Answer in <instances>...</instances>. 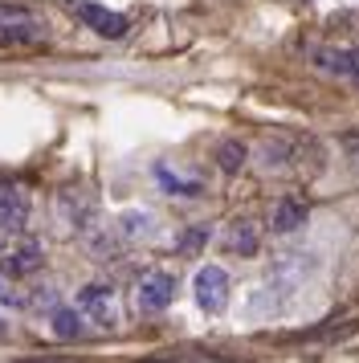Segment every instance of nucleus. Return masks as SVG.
Here are the masks:
<instances>
[{"label":"nucleus","mask_w":359,"mask_h":363,"mask_svg":"<svg viewBox=\"0 0 359 363\" xmlns=\"http://www.w3.org/2000/svg\"><path fill=\"white\" fill-rule=\"evenodd\" d=\"M49 327H53V335L62 343H70V339H82L86 335V314L78 306H57V311L49 314Z\"/></svg>","instance_id":"obj_14"},{"label":"nucleus","mask_w":359,"mask_h":363,"mask_svg":"<svg viewBox=\"0 0 359 363\" xmlns=\"http://www.w3.org/2000/svg\"><path fill=\"white\" fill-rule=\"evenodd\" d=\"M306 216H310L306 200L286 196V200H282V204L274 208V220H270V229H274L277 237H286V233H298V229H302V225H306Z\"/></svg>","instance_id":"obj_12"},{"label":"nucleus","mask_w":359,"mask_h":363,"mask_svg":"<svg viewBox=\"0 0 359 363\" xmlns=\"http://www.w3.org/2000/svg\"><path fill=\"white\" fill-rule=\"evenodd\" d=\"M176 302V274L167 269H147L143 278L135 281V306L143 314H160Z\"/></svg>","instance_id":"obj_4"},{"label":"nucleus","mask_w":359,"mask_h":363,"mask_svg":"<svg viewBox=\"0 0 359 363\" xmlns=\"http://www.w3.org/2000/svg\"><path fill=\"white\" fill-rule=\"evenodd\" d=\"M204 241H209V233H204V229H192V233H184V237H180V249H184V253H192V249H200Z\"/></svg>","instance_id":"obj_16"},{"label":"nucleus","mask_w":359,"mask_h":363,"mask_svg":"<svg viewBox=\"0 0 359 363\" xmlns=\"http://www.w3.org/2000/svg\"><path fill=\"white\" fill-rule=\"evenodd\" d=\"M310 57H314V66L323 74H335L343 82L359 86V45H319Z\"/></svg>","instance_id":"obj_6"},{"label":"nucleus","mask_w":359,"mask_h":363,"mask_svg":"<svg viewBox=\"0 0 359 363\" xmlns=\"http://www.w3.org/2000/svg\"><path fill=\"white\" fill-rule=\"evenodd\" d=\"M245 160H249V151H245V143H237V139H225V143L216 147V164L225 167L228 176H233V172H241Z\"/></svg>","instance_id":"obj_15"},{"label":"nucleus","mask_w":359,"mask_h":363,"mask_svg":"<svg viewBox=\"0 0 359 363\" xmlns=\"http://www.w3.org/2000/svg\"><path fill=\"white\" fill-rule=\"evenodd\" d=\"M192 294L204 314H221L228 306V274L221 265H200L192 278Z\"/></svg>","instance_id":"obj_5"},{"label":"nucleus","mask_w":359,"mask_h":363,"mask_svg":"<svg viewBox=\"0 0 359 363\" xmlns=\"http://www.w3.org/2000/svg\"><path fill=\"white\" fill-rule=\"evenodd\" d=\"M78 311L86 314V323L98 330H114L118 327V298H114L111 286L102 281H90L78 290Z\"/></svg>","instance_id":"obj_3"},{"label":"nucleus","mask_w":359,"mask_h":363,"mask_svg":"<svg viewBox=\"0 0 359 363\" xmlns=\"http://www.w3.org/2000/svg\"><path fill=\"white\" fill-rule=\"evenodd\" d=\"M29 220V196L25 188L0 176V229H25Z\"/></svg>","instance_id":"obj_8"},{"label":"nucleus","mask_w":359,"mask_h":363,"mask_svg":"<svg viewBox=\"0 0 359 363\" xmlns=\"http://www.w3.org/2000/svg\"><path fill=\"white\" fill-rule=\"evenodd\" d=\"M343 147H347V155H351V164L359 167V135H347V139H343Z\"/></svg>","instance_id":"obj_17"},{"label":"nucleus","mask_w":359,"mask_h":363,"mask_svg":"<svg viewBox=\"0 0 359 363\" xmlns=\"http://www.w3.org/2000/svg\"><path fill=\"white\" fill-rule=\"evenodd\" d=\"M45 41V21L33 9L21 4H0V45L4 50H21V45H41Z\"/></svg>","instance_id":"obj_1"},{"label":"nucleus","mask_w":359,"mask_h":363,"mask_svg":"<svg viewBox=\"0 0 359 363\" xmlns=\"http://www.w3.org/2000/svg\"><path fill=\"white\" fill-rule=\"evenodd\" d=\"M41 245L37 241H21V245H13L4 257H0V274L4 278H29V274H37L41 269Z\"/></svg>","instance_id":"obj_9"},{"label":"nucleus","mask_w":359,"mask_h":363,"mask_svg":"<svg viewBox=\"0 0 359 363\" xmlns=\"http://www.w3.org/2000/svg\"><path fill=\"white\" fill-rule=\"evenodd\" d=\"M118 233H123V241H147V237L160 233V220L147 208H127V213L118 216Z\"/></svg>","instance_id":"obj_13"},{"label":"nucleus","mask_w":359,"mask_h":363,"mask_svg":"<svg viewBox=\"0 0 359 363\" xmlns=\"http://www.w3.org/2000/svg\"><path fill=\"white\" fill-rule=\"evenodd\" d=\"M294 286H298V274H294V269L290 274L277 269L265 286H258V290L249 294V302H245V318H270V314H277L286 302H290Z\"/></svg>","instance_id":"obj_2"},{"label":"nucleus","mask_w":359,"mask_h":363,"mask_svg":"<svg viewBox=\"0 0 359 363\" xmlns=\"http://www.w3.org/2000/svg\"><path fill=\"white\" fill-rule=\"evenodd\" d=\"M70 9H74V17H78L82 25H90L98 37H111V41L127 37V17L114 13V9H102V4H90V0H78V4H70Z\"/></svg>","instance_id":"obj_7"},{"label":"nucleus","mask_w":359,"mask_h":363,"mask_svg":"<svg viewBox=\"0 0 359 363\" xmlns=\"http://www.w3.org/2000/svg\"><path fill=\"white\" fill-rule=\"evenodd\" d=\"M221 249L225 253H237V257H253L258 253V225L253 220H233L221 233Z\"/></svg>","instance_id":"obj_10"},{"label":"nucleus","mask_w":359,"mask_h":363,"mask_svg":"<svg viewBox=\"0 0 359 363\" xmlns=\"http://www.w3.org/2000/svg\"><path fill=\"white\" fill-rule=\"evenodd\" d=\"M151 176L160 180L163 192H172V196H200L204 192V184L196 180V176H184V172H176L172 164H155L151 167Z\"/></svg>","instance_id":"obj_11"}]
</instances>
